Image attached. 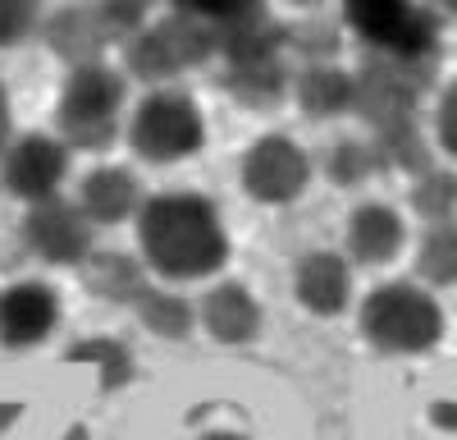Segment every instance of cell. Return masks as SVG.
<instances>
[{"instance_id": "cell-1", "label": "cell", "mask_w": 457, "mask_h": 440, "mask_svg": "<svg viewBox=\"0 0 457 440\" xmlns=\"http://www.w3.org/2000/svg\"><path fill=\"white\" fill-rule=\"evenodd\" d=\"M142 262L161 280H206L228 262V234L220 211L202 193H156L137 207Z\"/></svg>"}, {"instance_id": "cell-2", "label": "cell", "mask_w": 457, "mask_h": 440, "mask_svg": "<svg viewBox=\"0 0 457 440\" xmlns=\"http://www.w3.org/2000/svg\"><path fill=\"white\" fill-rule=\"evenodd\" d=\"M357 326H361L370 349L411 358V353H426L444 340V308L435 303L430 289L394 280V284H375L361 299Z\"/></svg>"}, {"instance_id": "cell-3", "label": "cell", "mask_w": 457, "mask_h": 440, "mask_svg": "<svg viewBox=\"0 0 457 440\" xmlns=\"http://www.w3.org/2000/svg\"><path fill=\"white\" fill-rule=\"evenodd\" d=\"M120 106H124V73L110 64H79L64 79L60 106H55V124H60V142L64 147H101L114 142L120 133Z\"/></svg>"}, {"instance_id": "cell-4", "label": "cell", "mask_w": 457, "mask_h": 440, "mask_svg": "<svg viewBox=\"0 0 457 440\" xmlns=\"http://www.w3.org/2000/svg\"><path fill=\"white\" fill-rule=\"evenodd\" d=\"M206 142V120L202 106L187 97L183 88H156L146 92L129 120V147L142 161H187L197 157Z\"/></svg>"}, {"instance_id": "cell-5", "label": "cell", "mask_w": 457, "mask_h": 440, "mask_svg": "<svg viewBox=\"0 0 457 440\" xmlns=\"http://www.w3.org/2000/svg\"><path fill=\"white\" fill-rule=\"evenodd\" d=\"M343 19L389 60H403V64L435 60L439 23L430 10L411 5V0H343Z\"/></svg>"}, {"instance_id": "cell-6", "label": "cell", "mask_w": 457, "mask_h": 440, "mask_svg": "<svg viewBox=\"0 0 457 440\" xmlns=\"http://www.w3.org/2000/svg\"><path fill=\"white\" fill-rule=\"evenodd\" d=\"M215 47H220V32L215 28H206L193 14H170L161 23L133 32L124 60H129V69L137 73V79L161 83V79H174L179 69L202 64Z\"/></svg>"}, {"instance_id": "cell-7", "label": "cell", "mask_w": 457, "mask_h": 440, "mask_svg": "<svg viewBox=\"0 0 457 440\" xmlns=\"http://www.w3.org/2000/svg\"><path fill=\"white\" fill-rule=\"evenodd\" d=\"M243 189L265 202V207H284L293 198H302V189L312 183V161L307 152L284 138V133H265L247 147V157H243Z\"/></svg>"}, {"instance_id": "cell-8", "label": "cell", "mask_w": 457, "mask_h": 440, "mask_svg": "<svg viewBox=\"0 0 457 440\" xmlns=\"http://www.w3.org/2000/svg\"><path fill=\"white\" fill-rule=\"evenodd\" d=\"M23 243L55 267H83L92 257V220L79 202H64L60 193L46 202H32L23 216Z\"/></svg>"}, {"instance_id": "cell-9", "label": "cell", "mask_w": 457, "mask_h": 440, "mask_svg": "<svg viewBox=\"0 0 457 440\" xmlns=\"http://www.w3.org/2000/svg\"><path fill=\"white\" fill-rule=\"evenodd\" d=\"M5 189L23 202H46L69 174V147L51 133H28L5 147Z\"/></svg>"}, {"instance_id": "cell-10", "label": "cell", "mask_w": 457, "mask_h": 440, "mask_svg": "<svg viewBox=\"0 0 457 440\" xmlns=\"http://www.w3.org/2000/svg\"><path fill=\"white\" fill-rule=\"evenodd\" d=\"M60 326V293L46 280H14L0 289V344L37 349Z\"/></svg>"}, {"instance_id": "cell-11", "label": "cell", "mask_w": 457, "mask_h": 440, "mask_svg": "<svg viewBox=\"0 0 457 440\" xmlns=\"http://www.w3.org/2000/svg\"><path fill=\"white\" fill-rule=\"evenodd\" d=\"M197 321L215 344H252L261 335V303L238 280H220L202 293Z\"/></svg>"}, {"instance_id": "cell-12", "label": "cell", "mask_w": 457, "mask_h": 440, "mask_svg": "<svg viewBox=\"0 0 457 440\" xmlns=\"http://www.w3.org/2000/svg\"><path fill=\"white\" fill-rule=\"evenodd\" d=\"M297 303L312 317H338L353 303V262L338 252H307L293 275Z\"/></svg>"}, {"instance_id": "cell-13", "label": "cell", "mask_w": 457, "mask_h": 440, "mask_svg": "<svg viewBox=\"0 0 457 440\" xmlns=\"http://www.w3.org/2000/svg\"><path fill=\"white\" fill-rule=\"evenodd\" d=\"M407 230H403V216L385 202H366L353 211L348 220V257L357 267H385L398 257Z\"/></svg>"}, {"instance_id": "cell-14", "label": "cell", "mask_w": 457, "mask_h": 440, "mask_svg": "<svg viewBox=\"0 0 457 440\" xmlns=\"http://www.w3.org/2000/svg\"><path fill=\"white\" fill-rule=\"evenodd\" d=\"M79 207L92 225H120V220H129L142 207L137 179L124 165H96V170H87L83 189H79Z\"/></svg>"}, {"instance_id": "cell-15", "label": "cell", "mask_w": 457, "mask_h": 440, "mask_svg": "<svg viewBox=\"0 0 457 440\" xmlns=\"http://www.w3.org/2000/svg\"><path fill=\"white\" fill-rule=\"evenodd\" d=\"M46 37H51V51L64 55L73 69H79V64H96V60H101L110 32L101 28L96 5H79V10H64V14L51 23Z\"/></svg>"}, {"instance_id": "cell-16", "label": "cell", "mask_w": 457, "mask_h": 440, "mask_svg": "<svg viewBox=\"0 0 457 440\" xmlns=\"http://www.w3.org/2000/svg\"><path fill=\"white\" fill-rule=\"evenodd\" d=\"M129 308L137 312V321L151 335H161V340H187L197 326V308L187 299H179L174 289H161V284H142Z\"/></svg>"}, {"instance_id": "cell-17", "label": "cell", "mask_w": 457, "mask_h": 440, "mask_svg": "<svg viewBox=\"0 0 457 440\" xmlns=\"http://www.w3.org/2000/svg\"><path fill=\"white\" fill-rule=\"evenodd\" d=\"M64 362L87 367L101 390H124L133 381V353H129L124 340H114V335H83L79 344L64 349Z\"/></svg>"}, {"instance_id": "cell-18", "label": "cell", "mask_w": 457, "mask_h": 440, "mask_svg": "<svg viewBox=\"0 0 457 440\" xmlns=\"http://www.w3.org/2000/svg\"><path fill=\"white\" fill-rule=\"evenodd\" d=\"M83 271H87V284L101 293V299H110V303H133L137 289L146 284L142 267L129 262V257H120V252H96V257H87Z\"/></svg>"}, {"instance_id": "cell-19", "label": "cell", "mask_w": 457, "mask_h": 440, "mask_svg": "<svg viewBox=\"0 0 457 440\" xmlns=\"http://www.w3.org/2000/svg\"><path fill=\"white\" fill-rule=\"evenodd\" d=\"M224 83L247 106H270V101L284 97V64H279V55H270V60H238V64H228Z\"/></svg>"}, {"instance_id": "cell-20", "label": "cell", "mask_w": 457, "mask_h": 440, "mask_svg": "<svg viewBox=\"0 0 457 440\" xmlns=\"http://www.w3.org/2000/svg\"><path fill=\"white\" fill-rule=\"evenodd\" d=\"M297 106L307 115H343L353 106V79L338 69H307L297 79Z\"/></svg>"}, {"instance_id": "cell-21", "label": "cell", "mask_w": 457, "mask_h": 440, "mask_svg": "<svg viewBox=\"0 0 457 440\" xmlns=\"http://www.w3.org/2000/svg\"><path fill=\"white\" fill-rule=\"evenodd\" d=\"M416 271L430 284H457V225H430L421 248H416Z\"/></svg>"}, {"instance_id": "cell-22", "label": "cell", "mask_w": 457, "mask_h": 440, "mask_svg": "<svg viewBox=\"0 0 457 440\" xmlns=\"http://www.w3.org/2000/svg\"><path fill=\"white\" fill-rule=\"evenodd\" d=\"M170 5H174V14H193L215 32L243 28L256 14H265V0H170Z\"/></svg>"}, {"instance_id": "cell-23", "label": "cell", "mask_w": 457, "mask_h": 440, "mask_svg": "<svg viewBox=\"0 0 457 440\" xmlns=\"http://www.w3.org/2000/svg\"><path fill=\"white\" fill-rule=\"evenodd\" d=\"M453 207H457V179L453 174H426L421 189H416V211H421L430 225H444Z\"/></svg>"}, {"instance_id": "cell-24", "label": "cell", "mask_w": 457, "mask_h": 440, "mask_svg": "<svg viewBox=\"0 0 457 440\" xmlns=\"http://www.w3.org/2000/svg\"><path fill=\"white\" fill-rule=\"evenodd\" d=\"M146 5L151 0H101L96 5V19L110 37H133L146 19Z\"/></svg>"}, {"instance_id": "cell-25", "label": "cell", "mask_w": 457, "mask_h": 440, "mask_svg": "<svg viewBox=\"0 0 457 440\" xmlns=\"http://www.w3.org/2000/svg\"><path fill=\"white\" fill-rule=\"evenodd\" d=\"M37 28V0H0V47H19Z\"/></svg>"}, {"instance_id": "cell-26", "label": "cell", "mask_w": 457, "mask_h": 440, "mask_svg": "<svg viewBox=\"0 0 457 440\" xmlns=\"http://www.w3.org/2000/svg\"><path fill=\"white\" fill-rule=\"evenodd\" d=\"M370 170H375V152H370V147H357V142L334 147V157H329V174H334L338 183H357V179H366Z\"/></svg>"}, {"instance_id": "cell-27", "label": "cell", "mask_w": 457, "mask_h": 440, "mask_svg": "<svg viewBox=\"0 0 457 440\" xmlns=\"http://www.w3.org/2000/svg\"><path fill=\"white\" fill-rule=\"evenodd\" d=\"M439 142L457 157V83H453V88L444 92V101H439Z\"/></svg>"}, {"instance_id": "cell-28", "label": "cell", "mask_w": 457, "mask_h": 440, "mask_svg": "<svg viewBox=\"0 0 457 440\" xmlns=\"http://www.w3.org/2000/svg\"><path fill=\"white\" fill-rule=\"evenodd\" d=\"M14 142V110H10V92L0 83V157H5V147Z\"/></svg>"}, {"instance_id": "cell-29", "label": "cell", "mask_w": 457, "mask_h": 440, "mask_svg": "<svg viewBox=\"0 0 457 440\" xmlns=\"http://www.w3.org/2000/svg\"><path fill=\"white\" fill-rule=\"evenodd\" d=\"M193 440H252V436L238 431V427H211V431H202V436H193Z\"/></svg>"}, {"instance_id": "cell-30", "label": "cell", "mask_w": 457, "mask_h": 440, "mask_svg": "<svg viewBox=\"0 0 457 440\" xmlns=\"http://www.w3.org/2000/svg\"><path fill=\"white\" fill-rule=\"evenodd\" d=\"M14 418H19V403H0V431H5Z\"/></svg>"}, {"instance_id": "cell-31", "label": "cell", "mask_w": 457, "mask_h": 440, "mask_svg": "<svg viewBox=\"0 0 457 440\" xmlns=\"http://www.w3.org/2000/svg\"><path fill=\"white\" fill-rule=\"evenodd\" d=\"M60 440H87V427H69Z\"/></svg>"}, {"instance_id": "cell-32", "label": "cell", "mask_w": 457, "mask_h": 440, "mask_svg": "<svg viewBox=\"0 0 457 440\" xmlns=\"http://www.w3.org/2000/svg\"><path fill=\"white\" fill-rule=\"evenodd\" d=\"M439 5H448V10H457V0H439Z\"/></svg>"}, {"instance_id": "cell-33", "label": "cell", "mask_w": 457, "mask_h": 440, "mask_svg": "<svg viewBox=\"0 0 457 440\" xmlns=\"http://www.w3.org/2000/svg\"><path fill=\"white\" fill-rule=\"evenodd\" d=\"M293 5H316V0H293Z\"/></svg>"}]
</instances>
